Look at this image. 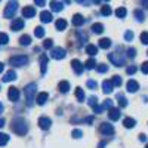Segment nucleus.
Instances as JSON below:
<instances>
[{"mask_svg": "<svg viewBox=\"0 0 148 148\" xmlns=\"http://www.w3.org/2000/svg\"><path fill=\"white\" fill-rule=\"evenodd\" d=\"M10 129L14 130L16 135H21V136H24V135L28 132V126H27L25 120H24L22 117H16V119L12 120V126H10Z\"/></svg>", "mask_w": 148, "mask_h": 148, "instance_id": "f257e3e1", "label": "nucleus"}, {"mask_svg": "<svg viewBox=\"0 0 148 148\" xmlns=\"http://www.w3.org/2000/svg\"><path fill=\"white\" fill-rule=\"evenodd\" d=\"M36 89H37L36 83H30V84H27V88L24 89V93H25L27 105H28V107H33V105H34V101H36Z\"/></svg>", "mask_w": 148, "mask_h": 148, "instance_id": "f03ea898", "label": "nucleus"}, {"mask_svg": "<svg viewBox=\"0 0 148 148\" xmlns=\"http://www.w3.org/2000/svg\"><path fill=\"white\" fill-rule=\"evenodd\" d=\"M9 64L12 67H24L28 64V58L25 55H16V56H12L9 59Z\"/></svg>", "mask_w": 148, "mask_h": 148, "instance_id": "7ed1b4c3", "label": "nucleus"}, {"mask_svg": "<svg viewBox=\"0 0 148 148\" xmlns=\"http://www.w3.org/2000/svg\"><path fill=\"white\" fill-rule=\"evenodd\" d=\"M108 59H110L116 67H123V65H125V56H123L121 53H119V51L110 53V55H108Z\"/></svg>", "mask_w": 148, "mask_h": 148, "instance_id": "20e7f679", "label": "nucleus"}, {"mask_svg": "<svg viewBox=\"0 0 148 148\" xmlns=\"http://www.w3.org/2000/svg\"><path fill=\"white\" fill-rule=\"evenodd\" d=\"M16 10H18V2H9L3 15H5V18H12L16 14Z\"/></svg>", "mask_w": 148, "mask_h": 148, "instance_id": "39448f33", "label": "nucleus"}, {"mask_svg": "<svg viewBox=\"0 0 148 148\" xmlns=\"http://www.w3.org/2000/svg\"><path fill=\"white\" fill-rule=\"evenodd\" d=\"M65 55H67L65 49H62V47H55V49H52V52H51V56L53 59H64Z\"/></svg>", "mask_w": 148, "mask_h": 148, "instance_id": "423d86ee", "label": "nucleus"}, {"mask_svg": "<svg viewBox=\"0 0 148 148\" xmlns=\"http://www.w3.org/2000/svg\"><path fill=\"white\" fill-rule=\"evenodd\" d=\"M99 130L104 135H113L114 133V127H113V125H110V123H102L99 126Z\"/></svg>", "mask_w": 148, "mask_h": 148, "instance_id": "0eeeda50", "label": "nucleus"}, {"mask_svg": "<svg viewBox=\"0 0 148 148\" xmlns=\"http://www.w3.org/2000/svg\"><path fill=\"white\" fill-rule=\"evenodd\" d=\"M10 28L14 30V31H19V30H22V28H24V19H21V18L14 19V21H12V24H10Z\"/></svg>", "mask_w": 148, "mask_h": 148, "instance_id": "6e6552de", "label": "nucleus"}, {"mask_svg": "<svg viewBox=\"0 0 148 148\" xmlns=\"http://www.w3.org/2000/svg\"><path fill=\"white\" fill-rule=\"evenodd\" d=\"M71 67H73V70H74L76 74H82L83 73V64L80 62L79 59H73L71 61Z\"/></svg>", "mask_w": 148, "mask_h": 148, "instance_id": "1a4fd4ad", "label": "nucleus"}, {"mask_svg": "<svg viewBox=\"0 0 148 148\" xmlns=\"http://www.w3.org/2000/svg\"><path fill=\"white\" fill-rule=\"evenodd\" d=\"M8 96H9V99H10L12 102H15V101L19 99V90H18L16 88H10L9 92H8Z\"/></svg>", "mask_w": 148, "mask_h": 148, "instance_id": "9d476101", "label": "nucleus"}, {"mask_svg": "<svg viewBox=\"0 0 148 148\" xmlns=\"http://www.w3.org/2000/svg\"><path fill=\"white\" fill-rule=\"evenodd\" d=\"M36 15V9L33 6H25L22 9V16L24 18H33Z\"/></svg>", "mask_w": 148, "mask_h": 148, "instance_id": "9b49d317", "label": "nucleus"}, {"mask_svg": "<svg viewBox=\"0 0 148 148\" xmlns=\"http://www.w3.org/2000/svg\"><path fill=\"white\" fill-rule=\"evenodd\" d=\"M51 125H52V121H51V119H49V117H40L39 119V126L43 130L49 129V127H51Z\"/></svg>", "mask_w": 148, "mask_h": 148, "instance_id": "f8f14e48", "label": "nucleus"}, {"mask_svg": "<svg viewBox=\"0 0 148 148\" xmlns=\"http://www.w3.org/2000/svg\"><path fill=\"white\" fill-rule=\"evenodd\" d=\"M126 88H127V92H136L139 89V83L138 82H135V80H129L127 84H126Z\"/></svg>", "mask_w": 148, "mask_h": 148, "instance_id": "ddd939ff", "label": "nucleus"}, {"mask_svg": "<svg viewBox=\"0 0 148 148\" xmlns=\"http://www.w3.org/2000/svg\"><path fill=\"white\" fill-rule=\"evenodd\" d=\"M47 98H49L47 92H40L39 95H37L36 101H37V104H39V105H45V104H46V101H47Z\"/></svg>", "mask_w": 148, "mask_h": 148, "instance_id": "4468645a", "label": "nucleus"}, {"mask_svg": "<svg viewBox=\"0 0 148 148\" xmlns=\"http://www.w3.org/2000/svg\"><path fill=\"white\" fill-rule=\"evenodd\" d=\"M120 116H121V113L117 110V108H111L110 110V113H108V117H110V120H119L120 119Z\"/></svg>", "mask_w": 148, "mask_h": 148, "instance_id": "2eb2a0df", "label": "nucleus"}, {"mask_svg": "<svg viewBox=\"0 0 148 148\" xmlns=\"http://www.w3.org/2000/svg\"><path fill=\"white\" fill-rule=\"evenodd\" d=\"M73 24L76 27H80V25H83V24H84V18L80 14H76V15L73 16Z\"/></svg>", "mask_w": 148, "mask_h": 148, "instance_id": "dca6fc26", "label": "nucleus"}, {"mask_svg": "<svg viewBox=\"0 0 148 148\" xmlns=\"http://www.w3.org/2000/svg\"><path fill=\"white\" fill-rule=\"evenodd\" d=\"M16 79V73L14 71V70H9L6 74H5V77H3V82H12V80H15Z\"/></svg>", "mask_w": 148, "mask_h": 148, "instance_id": "f3484780", "label": "nucleus"}, {"mask_svg": "<svg viewBox=\"0 0 148 148\" xmlns=\"http://www.w3.org/2000/svg\"><path fill=\"white\" fill-rule=\"evenodd\" d=\"M40 21L42 22H51L52 21V14H51V12H47V10H43L40 14Z\"/></svg>", "mask_w": 148, "mask_h": 148, "instance_id": "a211bd4d", "label": "nucleus"}, {"mask_svg": "<svg viewBox=\"0 0 148 148\" xmlns=\"http://www.w3.org/2000/svg\"><path fill=\"white\" fill-rule=\"evenodd\" d=\"M102 90H104V93H111L113 92V84H111L110 80H104L102 82Z\"/></svg>", "mask_w": 148, "mask_h": 148, "instance_id": "6ab92c4d", "label": "nucleus"}, {"mask_svg": "<svg viewBox=\"0 0 148 148\" xmlns=\"http://www.w3.org/2000/svg\"><path fill=\"white\" fill-rule=\"evenodd\" d=\"M58 90L62 92V93H67V92L70 90V83H68V82H61V83L58 84Z\"/></svg>", "mask_w": 148, "mask_h": 148, "instance_id": "aec40b11", "label": "nucleus"}, {"mask_svg": "<svg viewBox=\"0 0 148 148\" xmlns=\"http://www.w3.org/2000/svg\"><path fill=\"white\" fill-rule=\"evenodd\" d=\"M46 67H47V56L42 55L40 56V71H42V74L46 73Z\"/></svg>", "mask_w": 148, "mask_h": 148, "instance_id": "412c9836", "label": "nucleus"}, {"mask_svg": "<svg viewBox=\"0 0 148 148\" xmlns=\"http://www.w3.org/2000/svg\"><path fill=\"white\" fill-rule=\"evenodd\" d=\"M123 125H125V127H127V129H132V127H135V125H136V121H135V119L127 117V119L123 120Z\"/></svg>", "mask_w": 148, "mask_h": 148, "instance_id": "4be33fe9", "label": "nucleus"}, {"mask_svg": "<svg viewBox=\"0 0 148 148\" xmlns=\"http://www.w3.org/2000/svg\"><path fill=\"white\" fill-rule=\"evenodd\" d=\"M92 31L96 33V34H102V31H104V25H102V24H99V22H95L93 25H92Z\"/></svg>", "mask_w": 148, "mask_h": 148, "instance_id": "5701e85b", "label": "nucleus"}, {"mask_svg": "<svg viewBox=\"0 0 148 148\" xmlns=\"http://www.w3.org/2000/svg\"><path fill=\"white\" fill-rule=\"evenodd\" d=\"M86 53H89V55H96L98 53V46H95V45H88L86 46Z\"/></svg>", "mask_w": 148, "mask_h": 148, "instance_id": "b1692460", "label": "nucleus"}, {"mask_svg": "<svg viewBox=\"0 0 148 148\" xmlns=\"http://www.w3.org/2000/svg\"><path fill=\"white\" fill-rule=\"evenodd\" d=\"M19 43H21L22 46H28V45L31 43V37H30V36H27V34L21 36V39H19Z\"/></svg>", "mask_w": 148, "mask_h": 148, "instance_id": "393cba45", "label": "nucleus"}, {"mask_svg": "<svg viewBox=\"0 0 148 148\" xmlns=\"http://www.w3.org/2000/svg\"><path fill=\"white\" fill-rule=\"evenodd\" d=\"M51 9L53 12H61L62 10V3L61 2H51Z\"/></svg>", "mask_w": 148, "mask_h": 148, "instance_id": "a878e982", "label": "nucleus"}, {"mask_svg": "<svg viewBox=\"0 0 148 148\" xmlns=\"http://www.w3.org/2000/svg\"><path fill=\"white\" fill-rule=\"evenodd\" d=\"M117 101H119L120 107H126L127 105V99L125 98V95H121V93H117Z\"/></svg>", "mask_w": 148, "mask_h": 148, "instance_id": "bb28decb", "label": "nucleus"}, {"mask_svg": "<svg viewBox=\"0 0 148 148\" xmlns=\"http://www.w3.org/2000/svg\"><path fill=\"white\" fill-rule=\"evenodd\" d=\"M56 28H58L59 31L65 30V28H67V21H65V19H58V21H56Z\"/></svg>", "mask_w": 148, "mask_h": 148, "instance_id": "cd10ccee", "label": "nucleus"}, {"mask_svg": "<svg viewBox=\"0 0 148 148\" xmlns=\"http://www.w3.org/2000/svg\"><path fill=\"white\" fill-rule=\"evenodd\" d=\"M126 14H127V10H126V8H119L117 10H116V15H117V18H125L126 16Z\"/></svg>", "mask_w": 148, "mask_h": 148, "instance_id": "c85d7f7f", "label": "nucleus"}, {"mask_svg": "<svg viewBox=\"0 0 148 148\" xmlns=\"http://www.w3.org/2000/svg\"><path fill=\"white\" fill-rule=\"evenodd\" d=\"M76 96H77V99H79L80 102L84 101V92H83L82 88H76Z\"/></svg>", "mask_w": 148, "mask_h": 148, "instance_id": "c756f323", "label": "nucleus"}, {"mask_svg": "<svg viewBox=\"0 0 148 148\" xmlns=\"http://www.w3.org/2000/svg\"><path fill=\"white\" fill-rule=\"evenodd\" d=\"M110 46H111V40H110V39H101V40H99V47L108 49Z\"/></svg>", "mask_w": 148, "mask_h": 148, "instance_id": "7c9ffc66", "label": "nucleus"}, {"mask_svg": "<svg viewBox=\"0 0 148 148\" xmlns=\"http://www.w3.org/2000/svg\"><path fill=\"white\" fill-rule=\"evenodd\" d=\"M135 16H136L138 21H144V19H145V14H144L141 9H136V10H135Z\"/></svg>", "mask_w": 148, "mask_h": 148, "instance_id": "2f4dec72", "label": "nucleus"}, {"mask_svg": "<svg viewBox=\"0 0 148 148\" xmlns=\"http://www.w3.org/2000/svg\"><path fill=\"white\" fill-rule=\"evenodd\" d=\"M121 77H119V76H114L113 77V80H111V84H113V88H114V86H119V88H120V86H121Z\"/></svg>", "mask_w": 148, "mask_h": 148, "instance_id": "473e14b6", "label": "nucleus"}, {"mask_svg": "<svg viewBox=\"0 0 148 148\" xmlns=\"http://www.w3.org/2000/svg\"><path fill=\"white\" fill-rule=\"evenodd\" d=\"M101 14H102L104 16H110V15H111V8H110L108 5L102 6V9H101Z\"/></svg>", "mask_w": 148, "mask_h": 148, "instance_id": "72a5a7b5", "label": "nucleus"}, {"mask_svg": "<svg viewBox=\"0 0 148 148\" xmlns=\"http://www.w3.org/2000/svg\"><path fill=\"white\" fill-rule=\"evenodd\" d=\"M95 65H96L95 59H88V61L84 62V67L88 68V70H92V68H95Z\"/></svg>", "mask_w": 148, "mask_h": 148, "instance_id": "f704fd0d", "label": "nucleus"}, {"mask_svg": "<svg viewBox=\"0 0 148 148\" xmlns=\"http://www.w3.org/2000/svg\"><path fill=\"white\" fill-rule=\"evenodd\" d=\"M34 34H36V37H39V39H42V37L45 36V30H43L42 27H36Z\"/></svg>", "mask_w": 148, "mask_h": 148, "instance_id": "c9c22d12", "label": "nucleus"}, {"mask_svg": "<svg viewBox=\"0 0 148 148\" xmlns=\"http://www.w3.org/2000/svg\"><path fill=\"white\" fill-rule=\"evenodd\" d=\"M9 142V136L6 133H0V145H6Z\"/></svg>", "mask_w": 148, "mask_h": 148, "instance_id": "e433bc0d", "label": "nucleus"}, {"mask_svg": "<svg viewBox=\"0 0 148 148\" xmlns=\"http://www.w3.org/2000/svg\"><path fill=\"white\" fill-rule=\"evenodd\" d=\"M9 42V37L5 33H0V45H6Z\"/></svg>", "mask_w": 148, "mask_h": 148, "instance_id": "4c0bfd02", "label": "nucleus"}, {"mask_svg": "<svg viewBox=\"0 0 148 148\" xmlns=\"http://www.w3.org/2000/svg\"><path fill=\"white\" fill-rule=\"evenodd\" d=\"M71 136H73V138H76V139H79V138L83 136V132L79 130V129H76V130H73V132H71Z\"/></svg>", "mask_w": 148, "mask_h": 148, "instance_id": "58836bf2", "label": "nucleus"}, {"mask_svg": "<svg viewBox=\"0 0 148 148\" xmlns=\"http://www.w3.org/2000/svg\"><path fill=\"white\" fill-rule=\"evenodd\" d=\"M89 105H90L92 108L98 107V98H96V96H90V98H89Z\"/></svg>", "mask_w": 148, "mask_h": 148, "instance_id": "ea45409f", "label": "nucleus"}, {"mask_svg": "<svg viewBox=\"0 0 148 148\" xmlns=\"http://www.w3.org/2000/svg\"><path fill=\"white\" fill-rule=\"evenodd\" d=\"M101 108H102V111H104L105 108H108V110H111V108H113V101H111V99H107V101L104 102V105H102Z\"/></svg>", "mask_w": 148, "mask_h": 148, "instance_id": "a19ab883", "label": "nucleus"}, {"mask_svg": "<svg viewBox=\"0 0 148 148\" xmlns=\"http://www.w3.org/2000/svg\"><path fill=\"white\" fill-rule=\"evenodd\" d=\"M96 70L99 71V73H107V71H108V65H105V64H99V65H96Z\"/></svg>", "mask_w": 148, "mask_h": 148, "instance_id": "79ce46f5", "label": "nucleus"}, {"mask_svg": "<svg viewBox=\"0 0 148 148\" xmlns=\"http://www.w3.org/2000/svg\"><path fill=\"white\" fill-rule=\"evenodd\" d=\"M127 56L129 58H135V56H136V49H135V47H129L127 49Z\"/></svg>", "mask_w": 148, "mask_h": 148, "instance_id": "37998d69", "label": "nucleus"}, {"mask_svg": "<svg viewBox=\"0 0 148 148\" xmlns=\"http://www.w3.org/2000/svg\"><path fill=\"white\" fill-rule=\"evenodd\" d=\"M141 42H142L144 45H148V31H144V33L141 34Z\"/></svg>", "mask_w": 148, "mask_h": 148, "instance_id": "c03bdc74", "label": "nucleus"}, {"mask_svg": "<svg viewBox=\"0 0 148 148\" xmlns=\"http://www.w3.org/2000/svg\"><path fill=\"white\" fill-rule=\"evenodd\" d=\"M52 45H53V42H52L51 39H47V40H45V42H43V47H46V49H51V47H52Z\"/></svg>", "mask_w": 148, "mask_h": 148, "instance_id": "a18cd8bd", "label": "nucleus"}, {"mask_svg": "<svg viewBox=\"0 0 148 148\" xmlns=\"http://www.w3.org/2000/svg\"><path fill=\"white\" fill-rule=\"evenodd\" d=\"M125 39H126L127 42H130V40L133 39V33H132V31H126V33H125Z\"/></svg>", "mask_w": 148, "mask_h": 148, "instance_id": "49530a36", "label": "nucleus"}, {"mask_svg": "<svg viewBox=\"0 0 148 148\" xmlns=\"http://www.w3.org/2000/svg\"><path fill=\"white\" fill-rule=\"evenodd\" d=\"M141 71H142L144 74H148V61H147V62H144V64L141 65Z\"/></svg>", "mask_w": 148, "mask_h": 148, "instance_id": "de8ad7c7", "label": "nucleus"}, {"mask_svg": "<svg viewBox=\"0 0 148 148\" xmlns=\"http://www.w3.org/2000/svg\"><path fill=\"white\" fill-rule=\"evenodd\" d=\"M88 88L96 89V82H95V80H88Z\"/></svg>", "mask_w": 148, "mask_h": 148, "instance_id": "09e8293b", "label": "nucleus"}, {"mask_svg": "<svg viewBox=\"0 0 148 148\" xmlns=\"http://www.w3.org/2000/svg\"><path fill=\"white\" fill-rule=\"evenodd\" d=\"M135 71H136V67H133V65H130V67L126 68V73L127 74H135Z\"/></svg>", "mask_w": 148, "mask_h": 148, "instance_id": "8fccbe9b", "label": "nucleus"}, {"mask_svg": "<svg viewBox=\"0 0 148 148\" xmlns=\"http://www.w3.org/2000/svg\"><path fill=\"white\" fill-rule=\"evenodd\" d=\"M77 36H79V37H80V39H82V42H83V43L86 42V36H84V34H82L80 31H77Z\"/></svg>", "mask_w": 148, "mask_h": 148, "instance_id": "3c124183", "label": "nucleus"}, {"mask_svg": "<svg viewBox=\"0 0 148 148\" xmlns=\"http://www.w3.org/2000/svg\"><path fill=\"white\" fill-rule=\"evenodd\" d=\"M139 141H142V142H145V141H147V135H144V133H141V135H139Z\"/></svg>", "mask_w": 148, "mask_h": 148, "instance_id": "603ef678", "label": "nucleus"}, {"mask_svg": "<svg viewBox=\"0 0 148 148\" xmlns=\"http://www.w3.org/2000/svg\"><path fill=\"white\" fill-rule=\"evenodd\" d=\"M36 5L37 6H45V2L43 0H36Z\"/></svg>", "mask_w": 148, "mask_h": 148, "instance_id": "864d4df0", "label": "nucleus"}, {"mask_svg": "<svg viewBox=\"0 0 148 148\" xmlns=\"http://www.w3.org/2000/svg\"><path fill=\"white\" fill-rule=\"evenodd\" d=\"M5 126V119H0V127Z\"/></svg>", "mask_w": 148, "mask_h": 148, "instance_id": "5fc2aeb1", "label": "nucleus"}, {"mask_svg": "<svg viewBox=\"0 0 148 148\" xmlns=\"http://www.w3.org/2000/svg\"><path fill=\"white\" fill-rule=\"evenodd\" d=\"M0 113H3V104L0 102Z\"/></svg>", "mask_w": 148, "mask_h": 148, "instance_id": "6e6d98bb", "label": "nucleus"}, {"mask_svg": "<svg viewBox=\"0 0 148 148\" xmlns=\"http://www.w3.org/2000/svg\"><path fill=\"white\" fill-rule=\"evenodd\" d=\"M2 71H3V64L0 62V73H2Z\"/></svg>", "mask_w": 148, "mask_h": 148, "instance_id": "4d7b16f0", "label": "nucleus"}, {"mask_svg": "<svg viewBox=\"0 0 148 148\" xmlns=\"http://www.w3.org/2000/svg\"><path fill=\"white\" fill-rule=\"evenodd\" d=\"M142 5H144V6H148V2H142Z\"/></svg>", "mask_w": 148, "mask_h": 148, "instance_id": "13d9d810", "label": "nucleus"}, {"mask_svg": "<svg viewBox=\"0 0 148 148\" xmlns=\"http://www.w3.org/2000/svg\"><path fill=\"white\" fill-rule=\"evenodd\" d=\"M145 148H148V144H147V147H145Z\"/></svg>", "mask_w": 148, "mask_h": 148, "instance_id": "bf43d9fd", "label": "nucleus"}]
</instances>
